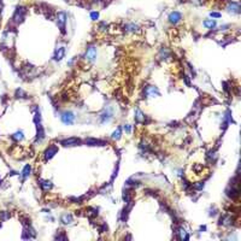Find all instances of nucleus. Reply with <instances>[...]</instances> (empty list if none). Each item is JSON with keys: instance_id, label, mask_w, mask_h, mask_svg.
Wrapping results in <instances>:
<instances>
[{"instance_id": "f257e3e1", "label": "nucleus", "mask_w": 241, "mask_h": 241, "mask_svg": "<svg viewBox=\"0 0 241 241\" xmlns=\"http://www.w3.org/2000/svg\"><path fill=\"white\" fill-rule=\"evenodd\" d=\"M65 23H67V13L65 12H59L57 15V25L60 29L62 34H65Z\"/></svg>"}, {"instance_id": "f03ea898", "label": "nucleus", "mask_w": 241, "mask_h": 241, "mask_svg": "<svg viewBox=\"0 0 241 241\" xmlns=\"http://www.w3.org/2000/svg\"><path fill=\"white\" fill-rule=\"evenodd\" d=\"M84 58L88 60V62H94V60L97 59V48L95 47H93V46H90L89 48H87V52H86V54H84Z\"/></svg>"}, {"instance_id": "7ed1b4c3", "label": "nucleus", "mask_w": 241, "mask_h": 241, "mask_svg": "<svg viewBox=\"0 0 241 241\" xmlns=\"http://www.w3.org/2000/svg\"><path fill=\"white\" fill-rule=\"evenodd\" d=\"M74 120H75V115L72 113V112H64V113H62V122L64 123V124H67V126H70V124H72L74 123Z\"/></svg>"}, {"instance_id": "20e7f679", "label": "nucleus", "mask_w": 241, "mask_h": 241, "mask_svg": "<svg viewBox=\"0 0 241 241\" xmlns=\"http://www.w3.org/2000/svg\"><path fill=\"white\" fill-rule=\"evenodd\" d=\"M227 11H228L229 13H235V15H239V13H240V5H239L237 3L231 1V3H229V4H228V6H227Z\"/></svg>"}, {"instance_id": "39448f33", "label": "nucleus", "mask_w": 241, "mask_h": 241, "mask_svg": "<svg viewBox=\"0 0 241 241\" xmlns=\"http://www.w3.org/2000/svg\"><path fill=\"white\" fill-rule=\"evenodd\" d=\"M181 18H182V16H181V13H180V12H177V11L171 12V13L169 15V17H168L169 22H170V23H172V24L178 23V22L181 21Z\"/></svg>"}, {"instance_id": "423d86ee", "label": "nucleus", "mask_w": 241, "mask_h": 241, "mask_svg": "<svg viewBox=\"0 0 241 241\" xmlns=\"http://www.w3.org/2000/svg\"><path fill=\"white\" fill-rule=\"evenodd\" d=\"M63 146H76V145H78L80 143V140L78 139H76V138H69V139H65V140H63L62 142Z\"/></svg>"}, {"instance_id": "0eeeda50", "label": "nucleus", "mask_w": 241, "mask_h": 241, "mask_svg": "<svg viewBox=\"0 0 241 241\" xmlns=\"http://www.w3.org/2000/svg\"><path fill=\"white\" fill-rule=\"evenodd\" d=\"M57 151H58V148H57L55 146H50V147L46 149V152H45V158H46V159H51V158L57 153Z\"/></svg>"}, {"instance_id": "6e6552de", "label": "nucleus", "mask_w": 241, "mask_h": 241, "mask_svg": "<svg viewBox=\"0 0 241 241\" xmlns=\"http://www.w3.org/2000/svg\"><path fill=\"white\" fill-rule=\"evenodd\" d=\"M64 55H65V48H64V47H59V48L57 50V52H55L54 59L59 62V60H62V59L64 58Z\"/></svg>"}, {"instance_id": "1a4fd4ad", "label": "nucleus", "mask_w": 241, "mask_h": 241, "mask_svg": "<svg viewBox=\"0 0 241 241\" xmlns=\"http://www.w3.org/2000/svg\"><path fill=\"white\" fill-rule=\"evenodd\" d=\"M23 17H24V10L21 7H18L17 9V11H16V13H15V16H13V19H15V22H21L22 19H23Z\"/></svg>"}, {"instance_id": "9d476101", "label": "nucleus", "mask_w": 241, "mask_h": 241, "mask_svg": "<svg viewBox=\"0 0 241 241\" xmlns=\"http://www.w3.org/2000/svg\"><path fill=\"white\" fill-rule=\"evenodd\" d=\"M86 143L89 145V146H97V145L104 146V145H106V142H104V141H101V140H95V139H87V140H86Z\"/></svg>"}, {"instance_id": "9b49d317", "label": "nucleus", "mask_w": 241, "mask_h": 241, "mask_svg": "<svg viewBox=\"0 0 241 241\" xmlns=\"http://www.w3.org/2000/svg\"><path fill=\"white\" fill-rule=\"evenodd\" d=\"M60 221H62L64 224H71L72 223V216L68 215V214H64L62 217H60Z\"/></svg>"}, {"instance_id": "f8f14e48", "label": "nucleus", "mask_w": 241, "mask_h": 241, "mask_svg": "<svg viewBox=\"0 0 241 241\" xmlns=\"http://www.w3.org/2000/svg\"><path fill=\"white\" fill-rule=\"evenodd\" d=\"M146 94L148 97H155V95H159V92L157 90V88H155V87H148L147 90H146Z\"/></svg>"}, {"instance_id": "ddd939ff", "label": "nucleus", "mask_w": 241, "mask_h": 241, "mask_svg": "<svg viewBox=\"0 0 241 241\" xmlns=\"http://www.w3.org/2000/svg\"><path fill=\"white\" fill-rule=\"evenodd\" d=\"M203 24H204V27H206V28H208V29H212V28H215V27H216V21H215V19L204 21V22H203Z\"/></svg>"}, {"instance_id": "4468645a", "label": "nucleus", "mask_w": 241, "mask_h": 241, "mask_svg": "<svg viewBox=\"0 0 241 241\" xmlns=\"http://www.w3.org/2000/svg\"><path fill=\"white\" fill-rule=\"evenodd\" d=\"M30 171H32V166H30V165H25L24 169H23V171H22V177H23L24 180L28 178L29 175H30Z\"/></svg>"}, {"instance_id": "2eb2a0df", "label": "nucleus", "mask_w": 241, "mask_h": 241, "mask_svg": "<svg viewBox=\"0 0 241 241\" xmlns=\"http://www.w3.org/2000/svg\"><path fill=\"white\" fill-rule=\"evenodd\" d=\"M120 136H122V128L120 127H118L113 133H112V139L113 140H118V139H120Z\"/></svg>"}, {"instance_id": "dca6fc26", "label": "nucleus", "mask_w": 241, "mask_h": 241, "mask_svg": "<svg viewBox=\"0 0 241 241\" xmlns=\"http://www.w3.org/2000/svg\"><path fill=\"white\" fill-rule=\"evenodd\" d=\"M127 32H133V33H135V32H139V27L136 25V24H134V23H130V24H128V25H126V28H124Z\"/></svg>"}, {"instance_id": "f3484780", "label": "nucleus", "mask_w": 241, "mask_h": 241, "mask_svg": "<svg viewBox=\"0 0 241 241\" xmlns=\"http://www.w3.org/2000/svg\"><path fill=\"white\" fill-rule=\"evenodd\" d=\"M40 185H41V187H42V189L45 192H47V191H50L52 188V183L50 182V181H41Z\"/></svg>"}, {"instance_id": "a211bd4d", "label": "nucleus", "mask_w": 241, "mask_h": 241, "mask_svg": "<svg viewBox=\"0 0 241 241\" xmlns=\"http://www.w3.org/2000/svg\"><path fill=\"white\" fill-rule=\"evenodd\" d=\"M178 234H180V239H182V240H183V239H186V240L189 239V236L187 235V231H186L183 228H180V229H178Z\"/></svg>"}, {"instance_id": "6ab92c4d", "label": "nucleus", "mask_w": 241, "mask_h": 241, "mask_svg": "<svg viewBox=\"0 0 241 241\" xmlns=\"http://www.w3.org/2000/svg\"><path fill=\"white\" fill-rule=\"evenodd\" d=\"M23 138H24V136H23V133H22V132H17V133L13 135V139H15V140H17V141L23 140Z\"/></svg>"}, {"instance_id": "aec40b11", "label": "nucleus", "mask_w": 241, "mask_h": 241, "mask_svg": "<svg viewBox=\"0 0 241 241\" xmlns=\"http://www.w3.org/2000/svg\"><path fill=\"white\" fill-rule=\"evenodd\" d=\"M142 116H143V115H142V112H141V111L138 109V110H136V119H138V120H142V119H143V117H142Z\"/></svg>"}, {"instance_id": "412c9836", "label": "nucleus", "mask_w": 241, "mask_h": 241, "mask_svg": "<svg viewBox=\"0 0 241 241\" xmlns=\"http://www.w3.org/2000/svg\"><path fill=\"white\" fill-rule=\"evenodd\" d=\"M90 18H92L93 21H97L99 18V13L98 12H92V13H90Z\"/></svg>"}, {"instance_id": "4be33fe9", "label": "nucleus", "mask_w": 241, "mask_h": 241, "mask_svg": "<svg viewBox=\"0 0 241 241\" xmlns=\"http://www.w3.org/2000/svg\"><path fill=\"white\" fill-rule=\"evenodd\" d=\"M210 16L212 17V18H220L222 15H221V13H218V12H211V13H210Z\"/></svg>"}, {"instance_id": "5701e85b", "label": "nucleus", "mask_w": 241, "mask_h": 241, "mask_svg": "<svg viewBox=\"0 0 241 241\" xmlns=\"http://www.w3.org/2000/svg\"><path fill=\"white\" fill-rule=\"evenodd\" d=\"M124 129H126V130H127V132H128V133H129V132H130V128H129V127H128V126H124Z\"/></svg>"}]
</instances>
